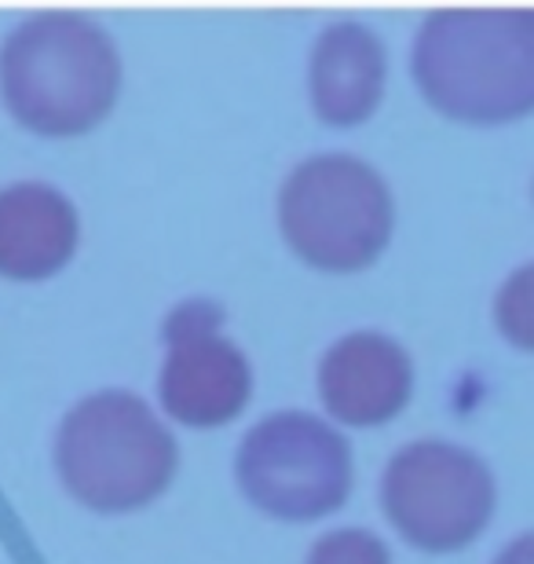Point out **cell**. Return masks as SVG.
Segmentation results:
<instances>
[{
	"label": "cell",
	"mask_w": 534,
	"mask_h": 564,
	"mask_svg": "<svg viewBox=\"0 0 534 564\" xmlns=\"http://www.w3.org/2000/svg\"><path fill=\"white\" fill-rule=\"evenodd\" d=\"M216 323L220 308L209 301H187L165 319L168 352L157 375V397L184 425H224L253 397V367Z\"/></svg>",
	"instance_id": "cell-7"
},
{
	"label": "cell",
	"mask_w": 534,
	"mask_h": 564,
	"mask_svg": "<svg viewBox=\"0 0 534 564\" xmlns=\"http://www.w3.org/2000/svg\"><path fill=\"white\" fill-rule=\"evenodd\" d=\"M414 392L411 352L381 330L337 337L319 359V397L345 425H381L395 419Z\"/></svg>",
	"instance_id": "cell-8"
},
{
	"label": "cell",
	"mask_w": 534,
	"mask_h": 564,
	"mask_svg": "<svg viewBox=\"0 0 534 564\" xmlns=\"http://www.w3.org/2000/svg\"><path fill=\"white\" fill-rule=\"evenodd\" d=\"M417 88L439 115L505 126L534 107V22L527 8H436L411 48Z\"/></svg>",
	"instance_id": "cell-1"
},
{
	"label": "cell",
	"mask_w": 534,
	"mask_h": 564,
	"mask_svg": "<svg viewBox=\"0 0 534 564\" xmlns=\"http://www.w3.org/2000/svg\"><path fill=\"white\" fill-rule=\"evenodd\" d=\"M494 473L450 440H414L381 473V506L406 543L443 554L469 546L494 513Z\"/></svg>",
	"instance_id": "cell-6"
},
{
	"label": "cell",
	"mask_w": 534,
	"mask_h": 564,
	"mask_svg": "<svg viewBox=\"0 0 534 564\" xmlns=\"http://www.w3.org/2000/svg\"><path fill=\"white\" fill-rule=\"evenodd\" d=\"M494 564H531V535H520L513 546H505Z\"/></svg>",
	"instance_id": "cell-13"
},
{
	"label": "cell",
	"mask_w": 534,
	"mask_h": 564,
	"mask_svg": "<svg viewBox=\"0 0 534 564\" xmlns=\"http://www.w3.org/2000/svg\"><path fill=\"white\" fill-rule=\"evenodd\" d=\"M121 93V55L81 11H37L0 41V96L11 118L44 137H77Z\"/></svg>",
	"instance_id": "cell-2"
},
{
	"label": "cell",
	"mask_w": 534,
	"mask_h": 564,
	"mask_svg": "<svg viewBox=\"0 0 534 564\" xmlns=\"http://www.w3.org/2000/svg\"><path fill=\"white\" fill-rule=\"evenodd\" d=\"M81 220L74 202L44 180L0 187V275L48 279L77 250Z\"/></svg>",
	"instance_id": "cell-10"
},
{
	"label": "cell",
	"mask_w": 534,
	"mask_h": 564,
	"mask_svg": "<svg viewBox=\"0 0 534 564\" xmlns=\"http://www.w3.org/2000/svg\"><path fill=\"white\" fill-rule=\"evenodd\" d=\"M389 77L381 37L356 19H340L315 37L308 59L312 107L326 126H359L378 110Z\"/></svg>",
	"instance_id": "cell-9"
},
{
	"label": "cell",
	"mask_w": 534,
	"mask_h": 564,
	"mask_svg": "<svg viewBox=\"0 0 534 564\" xmlns=\"http://www.w3.org/2000/svg\"><path fill=\"white\" fill-rule=\"evenodd\" d=\"M176 462L173 429L129 389L77 400L55 433V469L66 491L103 513L154 502L173 480Z\"/></svg>",
	"instance_id": "cell-3"
},
{
	"label": "cell",
	"mask_w": 534,
	"mask_h": 564,
	"mask_svg": "<svg viewBox=\"0 0 534 564\" xmlns=\"http://www.w3.org/2000/svg\"><path fill=\"white\" fill-rule=\"evenodd\" d=\"M246 499L279 521H315L351 491V444L308 411H279L246 429L235 451Z\"/></svg>",
	"instance_id": "cell-5"
},
{
	"label": "cell",
	"mask_w": 534,
	"mask_h": 564,
	"mask_svg": "<svg viewBox=\"0 0 534 564\" xmlns=\"http://www.w3.org/2000/svg\"><path fill=\"white\" fill-rule=\"evenodd\" d=\"M308 564H392V554L367 528H334L312 543Z\"/></svg>",
	"instance_id": "cell-11"
},
{
	"label": "cell",
	"mask_w": 534,
	"mask_h": 564,
	"mask_svg": "<svg viewBox=\"0 0 534 564\" xmlns=\"http://www.w3.org/2000/svg\"><path fill=\"white\" fill-rule=\"evenodd\" d=\"M524 286H527V268H520L516 279L505 282L502 293H498V323H502V330L520 345H527V297H524Z\"/></svg>",
	"instance_id": "cell-12"
},
{
	"label": "cell",
	"mask_w": 534,
	"mask_h": 564,
	"mask_svg": "<svg viewBox=\"0 0 534 564\" xmlns=\"http://www.w3.org/2000/svg\"><path fill=\"white\" fill-rule=\"evenodd\" d=\"M395 206L384 176L356 154H312L279 191V228L290 250L323 272H359L392 239Z\"/></svg>",
	"instance_id": "cell-4"
}]
</instances>
